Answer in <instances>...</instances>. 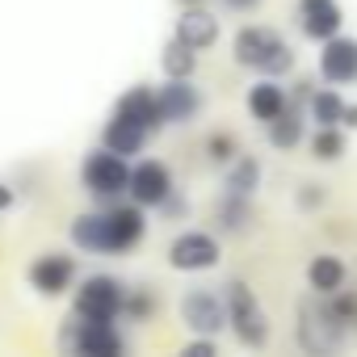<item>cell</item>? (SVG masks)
Segmentation results:
<instances>
[{
	"instance_id": "cell-1",
	"label": "cell",
	"mask_w": 357,
	"mask_h": 357,
	"mask_svg": "<svg viewBox=\"0 0 357 357\" xmlns=\"http://www.w3.org/2000/svg\"><path fill=\"white\" fill-rule=\"evenodd\" d=\"M72 244L80 252H97V257H122L130 248H139V240L147 236V215L139 202H105V211H89L76 215L68 227Z\"/></svg>"
},
{
	"instance_id": "cell-2",
	"label": "cell",
	"mask_w": 357,
	"mask_h": 357,
	"mask_svg": "<svg viewBox=\"0 0 357 357\" xmlns=\"http://www.w3.org/2000/svg\"><path fill=\"white\" fill-rule=\"evenodd\" d=\"M294 336H298V349H303V353H311V357L340 353V349L353 340L349 324L336 315L332 298H328V294H319V290H311V294L298 303V324H294Z\"/></svg>"
},
{
	"instance_id": "cell-3",
	"label": "cell",
	"mask_w": 357,
	"mask_h": 357,
	"mask_svg": "<svg viewBox=\"0 0 357 357\" xmlns=\"http://www.w3.org/2000/svg\"><path fill=\"white\" fill-rule=\"evenodd\" d=\"M231 59L257 76H286L294 68V47L273 26H244L231 38Z\"/></svg>"
},
{
	"instance_id": "cell-4",
	"label": "cell",
	"mask_w": 357,
	"mask_h": 357,
	"mask_svg": "<svg viewBox=\"0 0 357 357\" xmlns=\"http://www.w3.org/2000/svg\"><path fill=\"white\" fill-rule=\"evenodd\" d=\"M223 294H227V328L236 332V340H240L244 349H265V344H269V315H265L261 298H257L240 278L227 282Z\"/></svg>"
},
{
	"instance_id": "cell-5",
	"label": "cell",
	"mask_w": 357,
	"mask_h": 357,
	"mask_svg": "<svg viewBox=\"0 0 357 357\" xmlns=\"http://www.w3.org/2000/svg\"><path fill=\"white\" fill-rule=\"evenodd\" d=\"M59 344L68 353H80V357H122L126 353V340L114 328V319H80L76 311L63 319Z\"/></svg>"
},
{
	"instance_id": "cell-6",
	"label": "cell",
	"mask_w": 357,
	"mask_h": 357,
	"mask_svg": "<svg viewBox=\"0 0 357 357\" xmlns=\"http://www.w3.org/2000/svg\"><path fill=\"white\" fill-rule=\"evenodd\" d=\"M80 181L97 202H118L122 194H130V160L109 147H97L80 164Z\"/></svg>"
},
{
	"instance_id": "cell-7",
	"label": "cell",
	"mask_w": 357,
	"mask_h": 357,
	"mask_svg": "<svg viewBox=\"0 0 357 357\" xmlns=\"http://www.w3.org/2000/svg\"><path fill=\"white\" fill-rule=\"evenodd\" d=\"M126 307V286L109 273H93L76 286V298H72V311L80 319H118Z\"/></svg>"
},
{
	"instance_id": "cell-8",
	"label": "cell",
	"mask_w": 357,
	"mask_h": 357,
	"mask_svg": "<svg viewBox=\"0 0 357 357\" xmlns=\"http://www.w3.org/2000/svg\"><path fill=\"white\" fill-rule=\"evenodd\" d=\"M181 324L194 336H219L227 328V294L211 286H194L181 298Z\"/></svg>"
},
{
	"instance_id": "cell-9",
	"label": "cell",
	"mask_w": 357,
	"mask_h": 357,
	"mask_svg": "<svg viewBox=\"0 0 357 357\" xmlns=\"http://www.w3.org/2000/svg\"><path fill=\"white\" fill-rule=\"evenodd\" d=\"M219 257H223L219 240H215L211 231H198V227L176 231L172 244H168V265H172L176 273H206V269L219 265Z\"/></svg>"
},
{
	"instance_id": "cell-10",
	"label": "cell",
	"mask_w": 357,
	"mask_h": 357,
	"mask_svg": "<svg viewBox=\"0 0 357 357\" xmlns=\"http://www.w3.org/2000/svg\"><path fill=\"white\" fill-rule=\"evenodd\" d=\"M176 194V181H172V168L164 160H139L130 164V202H139L143 211H160L168 198Z\"/></svg>"
},
{
	"instance_id": "cell-11",
	"label": "cell",
	"mask_w": 357,
	"mask_h": 357,
	"mask_svg": "<svg viewBox=\"0 0 357 357\" xmlns=\"http://www.w3.org/2000/svg\"><path fill=\"white\" fill-rule=\"evenodd\" d=\"M26 282H30L34 294L59 298V294H68V290L76 286V257H72V252H43V257L30 261Z\"/></svg>"
},
{
	"instance_id": "cell-12",
	"label": "cell",
	"mask_w": 357,
	"mask_h": 357,
	"mask_svg": "<svg viewBox=\"0 0 357 357\" xmlns=\"http://www.w3.org/2000/svg\"><path fill=\"white\" fill-rule=\"evenodd\" d=\"M155 101H160V114H164V126H185L202 114V93L194 84V76L176 80V76H164V84L155 89Z\"/></svg>"
},
{
	"instance_id": "cell-13",
	"label": "cell",
	"mask_w": 357,
	"mask_h": 357,
	"mask_svg": "<svg viewBox=\"0 0 357 357\" xmlns=\"http://www.w3.org/2000/svg\"><path fill=\"white\" fill-rule=\"evenodd\" d=\"M319 80L324 84H357V38L353 34H336L328 43H319Z\"/></svg>"
},
{
	"instance_id": "cell-14",
	"label": "cell",
	"mask_w": 357,
	"mask_h": 357,
	"mask_svg": "<svg viewBox=\"0 0 357 357\" xmlns=\"http://www.w3.org/2000/svg\"><path fill=\"white\" fill-rule=\"evenodd\" d=\"M294 17H298V30L303 38L311 43H328L344 30V9L340 0H298L294 5Z\"/></svg>"
},
{
	"instance_id": "cell-15",
	"label": "cell",
	"mask_w": 357,
	"mask_h": 357,
	"mask_svg": "<svg viewBox=\"0 0 357 357\" xmlns=\"http://www.w3.org/2000/svg\"><path fill=\"white\" fill-rule=\"evenodd\" d=\"M172 34L181 38V43H190L194 51H211V47L219 43L223 26H219V17H215L206 5H181V17H176Z\"/></svg>"
},
{
	"instance_id": "cell-16",
	"label": "cell",
	"mask_w": 357,
	"mask_h": 357,
	"mask_svg": "<svg viewBox=\"0 0 357 357\" xmlns=\"http://www.w3.org/2000/svg\"><path fill=\"white\" fill-rule=\"evenodd\" d=\"M147 139H151V130L143 126V122H135V118H126V114H109V122L101 126V147H109V151H118V155H139L143 147H147Z\"/></svg>"
},
{
	"instance_id": "cell-17",
	"label": "cell",
	"mask_w": 357,
	"mask_h": 357,
	"mask_svg": "<svg viewBox=\"0 0 357 357\" xmlns=\"http://www.w3.org/2000/svg\"><path fill=\"white\" fill-rule=\"evenodd\" d=\"M265 135H269V147H278V151H294V147L303 143V135H307V109H303V97H290V105L265 126Z\"/></svg>"
},
{
	"instance_id": "cell-18",
	"label": "cell",
	"mask_w": 357,
	"mask_h": 357,
	"mask_svg": "<svg viewBox=\"0 0 357 357\" xmlns=\"http://www.w3.org/2000/svg\"><path fill=\"white\" fill-rule=\"evenodd\" d=\"M244 105H248V114L257 118V122H273L286 105H290V93L278 84V76H261L252 89H248V97H244Z\"/></svg>"
},
{
	"instance_id": "cell-19",
	"label": "cell",
	"mask_w": 357,
	"mask_h": 357,
	"mask_svg": "<svg viewBox=\"0 0 357 357\" xmlns=\"http://www.w3.org/2000/svg\"><path fill=\"white\" fill-rule=\"evenodd\" d=\"M118 114H126V118H135V122H143L151 135L155 130H164V114H160V101H155V93L147 89V84H135V89H126L122 97H118V105H114Z\"/></svg>"
},
{
	"instance_id": "cell-20",
	"label": "cell",
	"mask_w": 357,
	"mask_h": 357,
	"mask_svg": "<svg viewBox=\"0 0 357 357\" xmlns=\"http://www.w3.org/2000/svg\"><path fill=\"white\" fill-rule=\"evenodd\" d=\"M261 176H265L261 160L240 151V155L227 164V172H223V194H236V198H252V194L261 190Z\"/></svg>"
},
{
	"instance_id": "cell-21",
	"label": "cell",
	"mask_w": 357,
	"mask_h": 357,
	"mask_svg": "<svg viewBox=\"0 0 357 357\" xmlns=\"http://www.w3.org/2000/svg\"><path fill=\"white\" fill-rule=\"evenodd\" d=\"M344 282H349V269H344V261H340L336 252H315V257L307 261V286H311V290L336 294Z\"/></svg>"
},
{
	"instance_id": "cell-22",
	"label": "cell",
	"mask_w": 357,
	"mask_h": 357,
	"mask_svg": "<svg viewBox=\"0 0 357 357\" xmlns=\"http://www.w3.org/2000/svg\"><path fill=\"white\" fill-rule=\"evenodd\" d=\"M344 105H349V101L336 93V84H328V89H311V97H307V118H311L315 126H340Z\"/></svg>"
},
{
	"instance_id": "cell-23",
	"label": "cell",
	"mask_w": 357,
	"mask_h": 357,
	"mask_svg": "<svg viewBox=\"0 0 357 357\" xmlns=\"http://www.w3.org/2000/svg\"><path fill=\"white\" fill-rule=\"evenodd\" d=\"M160 72H164V76H176V80L194 76V72H198V51L172 34V38L164 43V51H160Z\"/></svg>"
},
{
	"instance_id": "cell-24",
	"label": "cell",
	"mask_w": 357,
	"mask_h": 357,
	"mask_svg": "<svg viewBox=\"0 0 357 357\" xmlns=\"http://www.w3.org/2000/svg\"><path fill=\"white\" fill-rule=\"evenodd\" d=\"M215 223L223 231H244L252 223V198H236V194H219L215 202Z\"/></svg>"
},
{
	"instance_id": "cell-25",
	"label": "cell",
	"mask_w": 357,
	"mask_h": 357,
	"mask_svg": "<svg viewBox=\"0 0 357 357\" xmlns=\"http://www.w3.org/2000/svg\"><path fill=\"white\" fill-rule=\"evenodd\" d=\"M340 155H344V126H315V135H311V160L336 164Z\"/></svg>"
},
{
	"instance_id": "cell-26",
	"label": "cell",
	"mask_w": 357,
	"mask_h": 357,
	"mask_svg": "<svg viewBox=\"0 0 357 357\" xmlns=\"http://www.w3.org/2000/svg\"><path fill=\"white\" fill-rule=\"evenodd\" d=\"M155 307H160V298H155L147 286H139V290H126V307H122V315L135 319V324H143L147 315H155Z\"/></svg>"
},
{
	"instance_id": "cell-27",
	"label": "cell",
	"mask_w": 357,
	"mask_h": 357,
	"mask_svg": "<svg viewBox=\"0 0 357 357\" xmlns=\"http://www.w3.org/2000/svg\"><path fill=\"white\" fill-rule=\"evenodd\" d=\"M236 155H240V147H236V135H227V130H215V135L206 139V160H211V164H223V168H227Z\"/></svg>"
},
{
	"instance_id": "cell-28",
	"label": "cell",
	"mask_w": 357,
	"mask_h": 357,
	"mask_svg": "<svg viewBox=\"0 0 357 357\" xmlns=\"http://www.w3.org/2000/svg\"><path fill=\"white\" fill-rule=\"evenodd\" d=\"M332 298V307H336V315L349 324V332H357V290H336V294H328Z\"/></svg>"
},
{
	"instance_id": "cell-29",
	"label": "cell",
	"mask_w": 357,
	"mask_h": 357,
	"mask_svg": "<svg viewBox=\"0 0 357 357\" xmlns=\"http://www.w3.org/2000/svg\"><path fill=\"white\" fill-rule=\"evenodd\" d=\"M324 202H328V190H324V185H311V181L298 185V206H303V211H315V206H324Z\"/></svg>"
},
{
	"instance_id": "cell-30",
	"label": "cell",
	"mask_w": 357,
	"mask_h": 357,
	"mask_svg": "<svg viewBox=\"0 0 357 357\" xmlns=\"http://www.w3.org/2000/svg\"><path fill=\"white\" fill-rule=\"evenodd\" d=\"M160 215H168V219H185V215H190V202H185L181 194H172V198L160 206Z\"/></svg>"
},
{
	"instance_id": "cell-31",
	"label": "cell",
	"mask_w": 357,
	"mask_h": 357,
	"mask_svg": "<svg viewBox=\"0 0 357 357\" xmlns=\"http://www.w3.org/2000/svg\"><path fill=\"white\" fill-rule=\"evenodd\" d=\"M185 353H194V357H211V353H215V336H198V340H190Z\"/></svg>"
},
{
	"instance_id": "cell-32",
	"label": "cell",
	"mask_w": 357,
	"mask_h": 357,
	"mask_svg": "<svg viewBox=\"0 0 357 357\" xmlns=\"http://www.w3.org/2000/svg\"><path fill=\"white\" fill-rule=\"evenodd\" d=\"M219 5H223V9H231V13H257L265 0H219Z\"/></svg>"
},
{
	"instance_id": "cell-33",
	"label": "cell",
	"mask_w": 357,
	"mask_h": 357,
	"mask_svg": "<svg viewBox=\"0 0 357 357\" xmlns=\"http://www.w3.org/2000/svg\"><path fill=\"white\" fill-rule=\"evenodd\" d=\"M13 202H17L13 185H5V181H0V215H5V211H13Z\"/></svg>"
},
{
	"instance_id": "cell-34",
	"label": "cell",
	"mask_w": 357,
	"mask_h": 357,
	"mask_svg": "<svg viewBox=\"0 0 357 357\" xmlns=\"http://www.w3.org/2000/svg\"><path fill=\"white\" fill-rule=\"evenodd\" d=\"M344 130H357V105H344V118H340Z\"/></svg>"
},
{
	"instance_id": "cell-35",
	"label": "cell",
	"mask_w": 357,
	"mask_h": 357,
	"mask_svg": "<svg viewBox=\"0 0 357 357\" xmlns=\"http://www.w3.org/2000/svg\"><path fill=\"white\" fill-rule=\"evenodd\" d=\"M176 5H202V0H176Z\"/></svg>"
}]
</instances>
